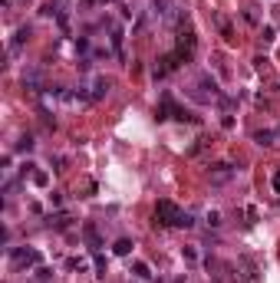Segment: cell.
Listing matches in <instances>:
<instances>
[{"mask_svg":"<svg viewBox=\"0 0 280 283\" xmlns=\"http://www.w3.org/2000/svg\"><path fill=\"white\" fill-rule=\"evenodd\" d=\"M155 217H158L162 224H168V227H191L194 221L188 214H185L178 204H172V201H158L155 204Z\"/></svg>","mask_w":280,"mask_h":283,"instance_id":"cell-1","label":"cell"},{"mask_svg":"<svg viewBox=\"0 0 280 283\" xmlns=\"http://www.w3.org/2000/svg\"><path fill=\"white\" fill-rule=\"evenodd\" d=\"M10 257H13V264H17V267L40 264V254H36V250H10Z\"/></svg>","mask_w":280,"mask_h":283,"instance_id":"cell-2","label":"cell"},{"mask_svg":"<svg viewBox=\"0 0 280 283\" xmlns=\"http://www.w3.org/2000/svg\"><path fill=\"white\" fill-rule=\"evenodd\" d=\"M231 175H234V171H231V165H217V168L211 171V181H228Z\"/></svg>","mask_w":280,"mask_h":283,"instance_id":"cell-3","label":"cell"},{"mask_svg":"<svg viewBox=\"0 0 280 283\" xmlns=\"http://www.w3.org/2000/svg\"><path fill=\"white\" fill-rule=\"evenodd\" d=\"M129 250H132V240H119L115 244V254H129Z\"/></svg>","mask_w":280,"mask_h":283,"instance_id":"cell-4","label":"cell"},{"mask_svg":"<svg viewBox=\"0 0 280 283\" xmlns=\"http://www.w3.org/2000/svg\"><path fill=\"white\" fill-rule=\"evenodd\" d=\"M254 138H257L261 145H270V138H274V135H270V132H257V135H254Z\"/></svg>","mask_w":280,"mask_h":283,"instance_id":"cell-5","label":"cell"},{"mask_svg":"<svg viewBox=\"0 0 280 283\" xmlns=\"http://www.w3.org/2000/svg\"><path fill=\"white\" fill-rule=\"evenodd\" d=\"M135 273H138V277H152V273H149V267H145V264H135Z\"/></svg>","mask_w":280,"mask_h":283,"instance_id":"cell-6","label":"cell"},{"mask_svg":"<svg viewBox=\"0 0 280 283\" xmlns=\"http://www.w3.org/2000/svg\"><path fill=\"white\" fill-rule=\"evenodd\" d=\"M17 148H20V152H30V148H33V141H30V138H20Z\"/></svg>","mask_w":280,"mask_h":283,"instance_id":"cell-7","label":"cell"},{"mask_svg":"<svg viewBox=\"0 0 280 283\" xmlns=\"http://www.w3.org/2000/svg\"><path fill=\"white\" fill-rule=\"evenodd\" d=\"M274 188H277V191H280V175H274Z\"/></svg>","mask_w":280,"mask_h":283,"instance_id":"cell-8","label":"cell"},{"mask_svg":"<svg viewBox=\"0 0 280 283\" xmlns=\"http://www.w3.org/2000/svg\"><path fill=\"white\" fill-rule=\"evenodd\" d=\"M7 4H10V0H7Z\"/></svg>","mask_w":280,"mask_h":283,"instance_id":"cell-9","label":"cell"}]
</instances>
